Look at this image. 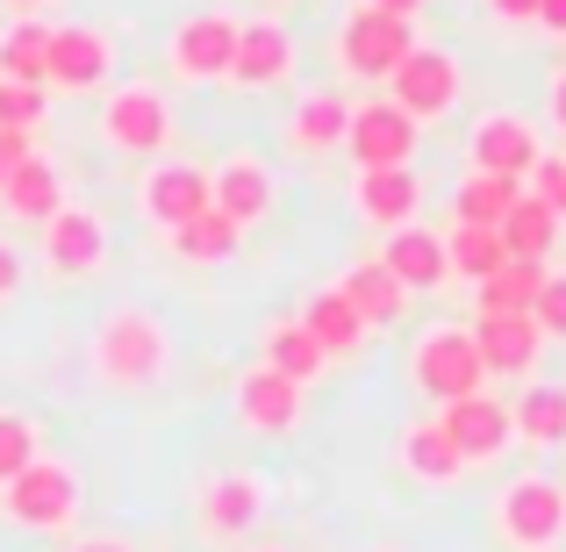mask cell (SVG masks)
Returning a JSON list of instances; mask_svg holds the SVG:
<instances>
[{"instance_id": "44dd1931", "label": "cell", "mask_w": 566, "mask_h": 552, "mask_svg": "<svg viewBox=\"0 0 566 552\" xmlns=\"http://www.w3.org/2000/svg\"><path fill=\"white\" fill-rule=\"evenodd\" d=\"M65 201H72V194H65V173L51 166V152L22 158V166L0 180V216H8V222H36V230H43Z\"/></svg>"}, {"instance_id": "7c38bea8", "label": "cell", "mask_w": 566, "mask_h": 552, "mask_svg": "<svg viewBox=\"0 0 566 552\" xmlns=\"http://www.w3.org/2000/svg\"><path fill=\"white\" fill-rule=\"evenodd\" d=\"M137 208H144V222H158V230H180V222L208 216V208H216V194H208V166L158 158V166L137 180Z\"/></svg>"}, {"instance_id": "4316f807", "label": "cell", "mask_w": 566, "mask_h": 552, "mask_svg": "<svg viewBox=\"0 0 566 552\" xmlns=\"http://www.w3.org/2000/svg\"><path fill=\"white\" fill-rule=\"evenodd\" d=\"M337 288H345V302L366 316V331H380V323H395L401 309H409V288H401V280L387 273L380 259H359L345 280H337Z\"/></svg>"}, {"instance_id": "484cf974", "label": "cell", "mask_w": 566, "mask_h": 552, "mask_svg": "<svg viewBox=\"0 0 566 552\" xmlns=\"http://www.w3.org/2000/svg\"><path fill=\"white\" fill-rule=\"evenodd\" d=\"M510 424H516V445L559 452L566 445V381H531L524 395L510 402Z\"/></svg>"}, {"instance_id": "7dc6e473", "label": "cell", "mask_w": 566, "mask_h": 552, "mask_svg": "<svg viewBox=\"0 0 566 552\" xmlns=\"http://www.w3.org/2000/svg\"><path fill=\"white\" fill-rule=\"evenodd\" d=\"M251 552H294V545H251Z\"/></svg>"}, {"instance_id": "ffe728a7", "label": "cell", "mask_w": 566, "mask_h": 552, "mask_svg": "<svg viewBox=\"0 0 566 552\" xmlns=\"http://www.w3.org/2000/svg\"><path fill=\"white\" fill-rule=\"evenodd\" d=\"M473 345H481V366L488 381H524L545 352V331L531 316H481L473 323Z\"/></svg>"}, {"instance_id": "52a82bcc", "label": "cell", "mask_w": 566, "mask_h": 552, "mask_svg": "<svg viewBox=\"0 0 566 552\" xmlns=\"http://www.w3.org/2000/svg\"><path fill=\"white\" fill-rule=\"evenodd\" d=\"M459 94H467V65H459V51H438V43H416V51L401 58V72L387 80V101H395L409 123L452 115Z\"/></svg>"}, {"instance_id": "74e56055", "label": "cell", "mask_w": 566, "mask_h": 552, "mask_svg": "<svg viewBox=\"0 0 566 552\" xmlns=\"http://www.w3.org/2000/svg\"><path fill=\"white\" fill-rule=\"evenodd\" d=\"M531 323H538L545 337H559V345H566V273H553V280L538 288V309H531Z\"/></svg>"}, {"instance_id": "83f0119b", "label": "cell", "mask_w": 566, "mask_h": 552, "mask_svg": "<svg viewBox=\"0 0 566 552\" xmlns=\"http://www.w3.org/2000/svg\"><path fill=\"white\" fill-rule=\"evenodd\" d=\"M259 366H273L280 381H294V387H308L331 360H323V345L302 331V323H265V337H259Z\"/></svg>"}, {"instance_id": "9a60e30c", "label": "cell", "mask_w": 566, "mask_h": 552, "mask_svg": "<svg viewBox=\"0 0 566 552\" xmlns=\"http://www.w3.org/2000/svg\"><path fill=\"white\" fill-rule=\"evenodd\" d=\"M230 409H237V424H244L251 438H287V430H302V387L280 381L273 366H244Z\"/></svg>"}, {"instance_id": "bcb514c9", "label": "cell", "mask_w": 566, "mask_h": 552, "mask_svg": "<svg viewBox=\"0 0 566 552\" xmlns=\"http://www.w3.org/2000/svg\"><path fill=\"white\" fill-rule=\"evenodd\" d=\"M8 8H22V14H36V8H51V0H8Z\"/></svg>"}, {"instance_id": "277c9868", "label": "cell", "mask_w": 566, "mask_h": 552, "mask_svg": "<svg viewBox=\"0 0 566 552\" xmlns=\"http://www.w3.org/2000/svg\"><path fill=\"white\" fill-rule=\"evenodd\" d=\"M416 51V22H401V14H380V8H352L345 22H337V72L345 80H366V86H387L401 72V58Z\"/></svg>"}, {"instance_id": "f1b7e54d", "label": "cell", "mask_w": 566, "mask_h": 552, "mask_svg": "<svg viewBox=\"0 0 566 552\" xmlns=\"http://www.w3.org/2000/svg\"><path fill=\"white\" fill-rule=\"evenodd\" d=\"M553 280V265H531V259H510L495 280H481L473 288V302H481V316H531L538 309V288Z\"/></svg>"}, {"instance_id": "5bb4252c", "label": "cell", "mask_w": 566, "mask_h": 552, "mask_svg": "<svg viewBox=\"0 0 566 552\" xmlns=\"http://www.w3.org/2000/svg\"><path fill=\"white\" fill-rule=\"evenodd\" d=\"M294 29L259 14V22H237V65H230V86H251V94H273V86L294 80Z\"/></svg>"}, {"instance_id": "ba28073f", "label": "cell", "mask_w": 566, "mask_h": 552, "mask_svg": "<svg viewBox=\"0 0 566 552\" xmlns=\"http://www.w3.org/2000/svg\"><path fill=\"white\" fill-rule=\"evenodd\" d=\"M230 65H237V14L230 8H201L166 37V72L180 86H216V80H230Z\"/></svg>"}, {"instance_id": "6da1fadb", "label": "cell", "mask_w": 566, "mask_h": 552, "mask_svg": "<svg viewBox=\"0 0 566 552\" xmlns=\"http://www.w3.org/2000/svg\"><path fill=\"white\" fill-rule=\"evenodd\" d=\"M86 360H94V381L101 387H115V395H144V387H158L172 373V331L151 316V309L123 302V309L101 316Z\"/></svg>"}, {"instance_id": "f6af8a7d", "label": "cell", "mask_w": 566, "mask_h": 552, "mask_svg": "<svg viewBox=\"0 0 566 552\" xmlns=\"http://www.w3.org/2000/svg\"><path fill=\"white\" fill-rule=\"evenodd\" d=\"M72 552H129V545H123V539H80Z\"/></svg>"}, {"instance_id": "8fae6325", "label": "cell", "mask_w": 566, "mask_h": 552, "mask_svg": "<svg viewBox=\"0 0 566 552\" xmlns=\"http://www.w3.org/2000/svg\"><path fill=\"white\" fill-rule=\"evenodd\" d=\"M43 265H51L57 280H94L101 265H108V222H101V208L86 201H65L51 222H43Z\"/></svg>"}, {"instance_id": "7a4b0ae2", "label": "cell", "mask_w": 566, "mask_h": 552, "mask_svg": "<svg viewBox=\"0 0 566 552\" xmlns=\"http://www.w3.org/2000/svg\"><path fill=\"white\" fill-rule=\"evenodd\" d=\"M80 502H86L80 467H72V459H51V452L0 488V517H8L14 531H43V539H65V531L80 524Z\"/></svg>"}, {"instance_id": "b9f144b4", "label": "cell", "mask_w": 566, "mask_h": 552, "mask_svg": "<svg viewBox=\"0 0 566 552\" xmlns=\"http://www.w3.org/2000/svg\"><path fill=\"white\" fill-rule=\"evenodd\" d=\"M545 123H553L559 137H566V65L553 72V80H545Z\"/></svg>"}, {"instance_id": "603a6c76", "label": "cell", "mask_w": 566, "mask_h": 552, "mask_svg": "<svg viewBox=\"0 0 566 552\" xmlns=\"http://www.w3.org/2000/svg\"><path fill=\"white\" fill-rule=\"evenodd\" d=\"M352 201H359V216L374 222V230H409L416 208H423V180H416L409 166H395V173H359Z\"/></svg>"}, {"instance_id": "60d3db41", "label": "cell", "mask_w": 566, "mask_h": 552, "mask_svg": "<svg viewBox=\"0 0 566 552\" xmlns=\"http://www.w3.org/2000/svg\"><path fill=\"white\" fill-rule=\"evenodd\" d=\"M495 22H516V29H538V0H481Z\"/></svg>"}, {"instance_id": "ab89813d", "label": "cell", "mask_w": 566, "mask_h": 552, "mask_svg": "<svg viewBox=\"0 0 566 552\" xmlns=\"http://www.w3.org/2000/svg\"><path fill=\"white\" fill-rule=\"evenodd\" d=\"M14 294H22V251H14L8 237H0V309H8Z\"/></svg>"}, {"instance_id": "2e32d148", "label": "cell", "mask_w": 566, "mask_h": 552, "mask_svg": "<svg viewBox=\"0 0 566 552\" xmlns=\"http://www.w3.org/2000/svg\"><path fill=\"white\" fill-rule=\"evenodd\" d=\"M467 158H473L467 173H495V180L524 187V173L545 158V144H538V129H531L524 115H481L473 137H467Z\"/></svg>"}, {"instance_id": "7402d4cb", "label": "cell", "mask_w": 566, "mask_h": 552, "mask_svg": "<svg viewBox=\"0 0 566 552\" xmlns=\"http://www.w3.org/2000/svg\"><path fill=\"white\" fill-rule=\"evenodd\" d=\"M380 265L401 280L409 294H430V288H444V237L438 230H423V222H409V230H387V244H380Z\"/></svg>"}, {"instance_id": "e575fe53", "label": "cell", "mask_w": 566, "mask_h": 552, "mask_svg": "<svg viewBox=\"0 0 566 552\" xmlns=\"http://www.w3.org/2000/svg\"><path fill=\"white\" fill-rule=\"evenodd\" d=\"M43 459V430L29 424L22 409H0V488L14 481V473H29Z\"/></svg>"}, {"instance_id": "3957f363", "label": "cell", "mask_w": 566, "mask_h": 552, "mask_svg": "<svg viewBox=\"0 0 566 552\" xmlns=\"http://www.w3.org/2000/svg\"><path fill=\"white\" fill-rule=\"evenodd\" d=\"M495 539L510 552H559L566 539V488L553 473H516L495 496Z\"/></svg>"}, {"instance_id": "4dcf8cb0", "label": "cell", "mask_w": 566, "mask_h": 552, "mask_svg": "<svg viewBox=\"0 0 566 552\" xmlns=\"http://www.w3.org/2000/svg\"><path fill=\"white\" fill-rule=\"evenodd\" d=\"M43 58H51V22H43V14H14V22L0 29V80L43 86Z\"/></svg>"}, {"instance_id": "681fc988", "label": "cell", "mask_w": 566, "mask_h": 552, "mask_svg": "<svg viewBox=\"0 0 566 552\" xmlns=\"http://www.w3.org/2000/svg\"><path fill=\"white\" fill-rule=\"evenodd\" d=\"M380 552H387V545H380Z\"/></svg>"}, {"instance_id": "8992f818", "label": "cell", "mask_w": 566, "mask_h": 552, "mask_svg": "<svg viewBox=\"0 0 566 552\" xmlns=\"http://www.w3.org/2000/svg\"><path fill=\"white\" fill-rule=\"evenodd\" d=\"M101 137H108L115 152L151 158V166H158V152L172 144V101L158 94L151 80H123V86H108V101H101Z\"/></svg>"}, {"instance_id": "e0dca14e", "label": "cell", "mask_w": 566, "mask_h": 552, "mask_svg": "<svg viewBox=\"0 0 566 552\" xmlns=\"http://www.w3.org/2000/svg\"><path fill=\"white\" fill-rule=\"evenodd\" d=\"M438 424H444V438L459 445V459H467V467H481V459H502V452L516 445L510 409H502L488 387H481V395H467V402H444Z\"/></svg>"}, {"instance_id": "1f68e13d", "label": "cell", "mask_w": 566, "mask_h": 552, "mask_svg": "<svg viewBox=\"0 0 566 552\" xmlns=\"http://www.w3.org/2000/svg\"><path fill=\"white\" fill-rule=\"evenodd\" d=\"M524 201L516 180H495V173H467L452 194V222H473V230H502V216Z\"/></svg>"}, {"instance_id": "d6986e66", "label": "cell", "mask_w": 566, "mask_h": 552, "mask_svg": "<svg viewBox=\"0 0 566 552\" xmlns=\"http://www.w3.org/2000/svg\"><path fill=\"white\" fill-rule=\"evenodd\" d=\"M395 459H401V473H409L416 488H452V481H467V459H459V445L444 438L438 416H416V424H401Z\"/></svg>"}, {"instance_id": "d4e9b609", "label": "cell", "mask_w": 566, "mask_h": 552, "mask_svg": "<svg viewBox=\"0 0 566 552\" xmlns=\"http://www.w3.org/2000/svg\"><path fill=\"white\" fill-rule=\"evenodd\" d=\"M352 137V101L345 94H331V86H316V94H302L294 101V115H287V144L294 152H337V144Z\"/></svg>"}, {"instance_id": "c3c4849f", "label": "cell", "mask_w": 566, "mask_h": 552, "mask_svg": "<svg viewBox=\"0 0 566 552\" xmlns=\"http://www.w3.org/2000/svg\"><path fill=\"white\" fill-rule=\"evenodd\" d=\"M273 8H280V0H273Z\"/></svg>"}, {"instance_id": "ee69618b", "label": "cell", "mask_w": 566, "mask_h": 552, "mask_svg": "<svg viewBox=\"0 0 566 552\" xmlns=\"http://www.w3.org/2000/svg\"><path fill=\"white\" fill-rule=\"evenodd\" d=\"M366 8H380V14H401V22H416V14H423L430 0H366Z\"/></svg>"}, {"instance_id": "ac0fdd59", "label": "cell", "mask_w": 566, "mask_h": 552, "mask_svg": "<svg viewBox=\"0 0 566 552\" xmlns=\"http://www.w3.org/2000/svg\"><path fill=\"white\" fill-rule=\"evenodd\" d=\"M208 194H216V216H230L237 230H251L259 216H273V166H265L259 152H230L208 173Z\"/></svg>"}, {"instance_id": "d6a6232c", "label": "cell", "mask_w": 566, "mask_h": 552, "mask_svg": "<svg viewBox=\"0 0 566 552\" xmlns=\"http://www.w3.org/2000/svg\"><path fill=\"white\" fill-rule=\"evenodd\" d=\"M553 244H559V216L545 201H516L510 216H502V251H510V259H531V265H545L553 259Z\"/></svg>"}, {"instance_id": "5b68a950", "label": "cell", "mask_w": 566, "mask_h": 552, "mask_svg": "<svg viewBox=\"0 0 566 552\" xmlns=\"http://www.w3.org/2000/svg\"><path fill=\"white\" fill-rule=\"evenodd\" d=\"M409 373L416 387H423L430 402H467L488 387V366H481V345H473V331H459V323H430L423 337L409 345Z\"/></svg>"}, {"instance_id": "cb8c5ba5", "label": "cell", "mask_w": 566, "mask_h": 552, "mask_svg": "<svg viewBox=\"0 0 566 552\" xmlns=\"http://www.w3.org/2000/svg\"><path fill=\"white\" fill-rule=\"evenodd\" d=\"M294 323H302V331L323 345V360H352V352L366 345V316L345 302V288H316V294L302 302V316H294Z\"/></svg>"}, {"instance_id": "4fadbf2b", "label": "cell", "mask_w": 566, "mask_h": 552, "mask_svg": "<svg viewBox=\"0 0 566 552\" xmlns=\"http://www.w3.org/2000/svg\"><path fill=\"white\" fill-rule=\"evenodd\" d=\"M416 144H423V123H409L395 101H366V108H352L345 152L359 158V173H395V166H409Z\"/></svg>"}, {"instance_id": "f35d334b", "label": "cell", "mask_w": 566, "mask_h": 552, "mask_svg": "<svg viewBox=\"0 0 566 552\" xmlns=\"http://www.w3.org/2000/svg\"><path fill=\"white\" fill-rule=\"evenodd\" d=\"M22 158H36V137H29V129H0V180H8Z\"/></svg>"}, {"instance_id": "7bdbcfd3", "label": "cell", "mask_w": 566, "mask_h": 552, "mask_svg": "<svg viewBox=\"0 0 566 552\" xmlns=\"http://www.w3.org/2000/svg\"><path fill=\"white\" fill-rule=\"evenodd\" d=\"M538 29L545 37H566V0H538Z\"/></svg>"}, {"instance_id": "f546056e", "label": "cell", "mask_w": 566, "mask_h": 552, "mask_svg": "<svg viewBox=\"0 0 566 552\" xmlns=\"http://www.w3.org/2000/svg\"><path fill=\"white\" fill-rule=\"evenodd\" d=\"M237 251H244V230H237L230 216H216V208L172 230V259L180 265H230Z\"/></svg>"}, {"instance_id": "d590c367", "label": "cell", "mask_w": 566, "mask_h": 552, "mask_svg": "<svg viewBox=\"0 0 566 552\" xmlns=\"http://www.w3.org/2000/svg\"><path fill=\"white\" fill-rule=\"evenodd\" d=\"M43 108H51V94H43V86H22V80H0V129H29V137H36Z\"/></svg>"}, {"instance_id": "836d02e7", "label": "cell", "mask_w": 566, "mask_h": 552, "mask_svg": "<svg viewBox=\"0 0 566 552\" xmlns=\"http://www.w3.org/2000/svg\"><path fill=\"white\" fill-rule=\"evenodd\" d=\"M444 265H452L459 280H495L502 265H510V251H502V230H473V222H452V237H444Z\"/></svg>"}, {"instance_id": "30bf717a", "label": "cell", "mask_w": 566, "mask_h": 552, "mask_svg": "<svg viewBox=\"0 0 566 552\" xmlns=\"http://www.w3.org/2000/svg\"><path fill=\"white\" fill-rule=\"evenodd\" d=\"M259 510H265L259 473L222 467V473H208L201 496H193V539H208V545H237L251 524H259Z\"/></svg>"}, {"instance_id": "9c48e42d", "label": "cell", "mask_w": 566, "mask_h": 552, "mask_svg": "<svg viewBox=\"0 0 566 552\" xmlns=\"http://www.w3.org/2000/svg\"><path fill=\"white\" fill-rule=\"evenodd\" d=\"M101 86H115V37L108 29H86V22L51 29L43 94H101Z\"/></svg>"}, {"instance_id": "8d00e7d4", "label": "cell", "mask_w": 566, "mask_h": 552, "mask_svg": "<svg viewBox=\"0 0 566 552\" xmlns=\"http://www.w3.org/2000/svg\"><path fill=\"white\" fill-rule=\"evenodd\" d=\"M524 194H531V201H545V208H553V216L566 222V158H553V152H545L538 166L524 173Z\"/></svg>"}]
</instances>
